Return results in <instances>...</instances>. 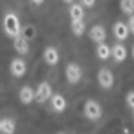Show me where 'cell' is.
Wrapping results in <instances>:
<instances>
[{
  "mask_svg": "<svg viewBox=\"0 0 134 134\" xmlns=\"http://www.w3.org/2000/svg\"><path fill=\"white\" fill-rule=\"evenodd\" d=\"M2 25H4V31H5V34H7L9 38L16 40V38L20 36V32H21L20 18H18L14 13H7V14L4 16V20H2Z\"/></svg>",
  "mask_w": 134,
  "mask_h": 134,
  "instance_id": "cell-1",
  "label": "cell"
},
{
  "mask_svg": "<svg viewBox=\"0 0 134 134\" xmlns=\"http://www.w3.org/2000/svg\"><path fill=\"white\" fill-rule=\"evenodd\" d=\"M84 116L88 118V120H91V122H97L100 116H102V105L97 102V100H93V98H90V100H86L84 102Z\"/></svg>",
  "mask_w": 134,
  "mask_h": 134,
  "instance_id": "cell-2",
  "label": "cell"
},
{
  "mask_svg": "<svg viewBox=\"0 0 134 134\" xmlns=\"http://www.w3.org/2000/svg\"><path fill=\"white\" fill-rule=\"evenodd\" d=\"M64 75H66V81L70 84H77L82 77V68L77 63H68L64 68Z\"/></svg>",
  "mask_w": 134,
  "mask_h": 134,
  "instance_id": "cell-3",
  "label": "cell"
},
{
  "mask_svg": "<svg viewBox=\"0 0 134 134\" xmlns=\"http://www.w3.org/2000/svg\"><path fill=\"white\" fill-rule=\"evenodd\" d=\"M9 72L13 77H16V79H20V77H23L25 75V72H27V63L23 61L21 57H14V59H11L9 63Z\"/></svg>",
  "mask_w": 134,
  "mask_h": 134,
  "instance_id": "cell-4",
  "label": "cell"
},
{
  "mask_svg": "<svg viewBox=\"0 0 134 134\" xmlns=\"http://www.w3.org/2000/svg\"><path fill=\"white\" fill-rule=\"evenodd\" d=\"M97 81H98V84L102 86L104 90H109V88H113V84H114V75L109 68H100L98 73H97Z\"/></svg>",
  "mask_w": 134,
  "mask_h": 134,
  "instance_id": "cell-5",
  "label": "cell"
},
{
  "mask_svg": "<svg viewBox=\"0 0 134 134\" xmlns=\"http://www.w3.org/2000/svg\"><path fill=\"white\" fill-rule=\"evenodd\" d=\"M52 97H54V93H52V86L50 82H40L38 84V88H36V100L40 104L47 102V100H50Z\"/></svg>",
  "mask_w": 134,
  "mask_h": 134,
  "instance_id": "cell-6",
  "label": "cell"
},
{
  "mask_svg": "<svg viewBox=\"0 0 134 134\" xmlns=\"http://www.w3.org/2000/svg\"><path fill=\"white\" fill-rule=\"evenodd\" d=\"M129 25L125 23V21H116L113 25V34L114 38L118 40V41H125L127 38H129Z\"/></svg>",
  "mask_w": 134,
  "mask_h": 134,
  "instance_id": "cell-7",
  "label": "cell"
},
{
  "mask_svg": "<svg viewBox=\"0 0 134 134\" xmlns=\"http://www.w3.org/2000/svg\"><path fill=\"white\" fill-rule=\"evenodd\" d=\"M105 38H107V34H105V29L102 25H93L90 29V40L95 41L97 45L98 43H105Z\"/></svg>",
  "mask_w": 134,
  "mask_h": 134,
  "instance_id": "cell-8",
  "label": "cell"
},
{
  "mask_svg": "<svg viewBox=\"0 0 134 134\" xmlns=\"http://www.w3.org/2000/svg\"><path fill=\"white\" fill-rule=\"evenodd\" d=\"M43 59H45V63L48 66H55L59 63V52H57V48L55 47H47L45 52H43Z\"/></svg>",
  "mask_w": 134,
  "mask_h": 134,
  "instance_id": "cell-9",
  "label": "cell"
},
{
  "mask_svg": "<svg viewBox=\"0 0 134 134\" xmlns=\"http://www.w3.org/2000/svg\"><path fill=\"white\" fill-rule=\"evenodd\" d=\"M20 102L25 104V105H29V104H32L34 100H36V90H32L31 86H23L20 90Z\"/></svg>",
  "mask_w": 134,
  "mask_h": 134,
  "instance_id": "cell-10",
  "label": "cell"
},
{
  "mask_svg": "<svg viewBox=\"0 0 134 134\" xmlns=\"http://www.w3.org/2000/svg\"><path fill=\"white\" fill-rule=\"evenodd\" d=\"M111 48H113V55H111V57H113L116 63H124L125 59H127V48H125V45H122V43L118 41L116 45H113Z\"/></svg>",
  "mask_w": 134,
  "mask_h": 134,
  "instance_id": "cell-11",
  "label": "cell"
},
{
  "mask_svg": "<svg viewBox=\"0 0 134 134\" xmlns=\"http://www.w3.org/2000/svg\"><path fill=\"white\" fill-rule=\"evenodd\" d=\"M13 47H14V50L18 52L20 55H25L29 52V41H27L25 36H18L16 40H13Z\"/></svg>",
  "mask_w": 134,
  "mask_h": 134,
  "instance_id": "cell-12",
  "label": "cell"
},
{
  "mask_svg": "<svg viewBox=\"0 0 134 134\" xmlns=\"http://www.w3.org/2000/svg\"><path fill=\"white\" fill-rule=\"evenodd\" d=\"M95 54H97V57H98V59L105 61V59H109V57L113 55V48H111L107 43H98V45H97V48H95Z\"/></svg>",
  "mask_w": 134,
  "mask_h": 134,
  "instance_id": "cell-13",
  "label": "cell"
},
{
  "mask_svg": "<svg viewBox=\"0 0 134 134\" xmlns=\"http://www.w3.org/2000/svg\"><path fill=\"white\" fill-rule=\"evenodd\" d=\"M50 104H52V109H54L55 113H63V111L66 109V98H64L63 95H59V93H55L50 98Z\"/></svg>",
  "mask_w": 134,
  "mask_h": 134,
  "instance_id": "cell-14",
  "label": "cell"
},
{
  "mask_svg": "<svg viewBox=\"0 0 134 134\" xmlns=\"http://www.w3.org/2000/svg\"><path fill=\"white\" fill-rule=\"evenodd\" d=\"M16 131V122L13 118H2L0 120V132L2 134H14Z\"/></svg>",
  "mask_w": 134,
  "mask_h": 134,
  "instance_id": "cell-15",
  "label": "cell"
},
{
  "mask_svg": "<svg viewBox=\"0 0 134 134\" xmlns=\"http://www.w3.org/2000/svg\"><path fill=\"white\" fill-rule=\"evenodd\" d=\"M68 13H70V18H72V20H84V7H82V4H72Z\"/></svg>",
  "mask_w": 134,
  "mask_h": 134,
  "instance_id": "cell-16",
  "label": "cell"
},
{
  "mask_svg": "<svg viewBox=\"0 0 134 134\" xmlns=\"http://www.w3.org/2000/svg\"><path fill=\"white\" fill-rule=\"evenodd\" d=\"M70 29H72V32L75 36H82L86 32V23H84V20H72Z\"/></svg>",
  "mask_w": 134,
  "mask_h": 134,
  "instance_id": "cell-17",
  "label": "cell"
},
{
  "mask_svg": "<svg viewBox=\"0 0 134 134\" xmlns=\"http://www.w3.org/2000/svg\"><path fill=\"white\" fill-rule=\"evenodd\" d=\"M120 11L127 14V16H132L134 14V0H120Z\"/></svg>",
  "mask_w": 134,
  "mask_h": 134,
  "instance_id": "cell-18",
  "label": "cell"
},
{
  "mask_svg": "<svg viewBox=\"0 0 134 134\" xmlns=\"http://www.w3.org/2000/svg\"><path fill=\"white\" fill-rule=\"evenodd\" d=\"M125 104H127V107H131L134 111V91H129L125 95Z\"/></svg>",
  "mask_w": 134,
  "mask_h": 134,
  "instance_id": "cell-19",
  "label": "cell"
},
{
  "mask_svg": "<svg viewBox=\"0 0 134 134\" xmlns=\"http://www.w3.org/2000/svg\"><path fill=\"white\" fill-rule=\"evenodd\" d=\"M95 2H97V0H81L82 7H93V5H95Z\"/></svg>",
  "mask_w": 134,
  "mask_h": 134,
  "instance_id": "cell-20",
  "label": "cell"
},
{
  "mask_svg": "<svg viewBox=\"0 0 134 134\" xmlns=\"http://www.w3.org/2000/svg\"><path fill=\"white\" fill-rule=\"evenodd\" d=\"M127 25H129V31L134 34V14H132V16H129V20H127Z\"/></svg>",
  "mask_w": 134,
  "mask_h": 134,
  "instance_id": "cell-21",
  "label": "cell"
},
{
  "mask_svg": "<svg viewBox=\"0 0 134 134\" xmlns=\"http://www.w3.org/2000/svg\"><path fill=\"white\" fill-rule=\"evenodd\" d=\"M32 4H34V5H41L43 2H45V0H31Z\"/></svg>",
  "mask_w": 134,
  "mask_h": 134,
  "instance_id": "cell-22",
  "label": "cell"
},
{
  "mask_svg": "<svg viewBox=\"0 0 134 134\" xmlns=\"http://www.w3.org/2000/svg\"><path fill=\"white\" fill-rule=\"evenodd\" d=\"M131 55H132V59H134V45L131 47Z\"/></svg>",
  "mask_w": 134,
  "mask_h": 134,
  "instance_id": "cell-23",
  "label": "cell"
},
{
  "mask_svg": "<svg viewBox=\"0 0 134 134\" xmlns=\"http://www.w3.org/2000/svg\"><path fill=\"white\" fill-rule=\"evenodd\" d=\"M63 2H66V4H73V0H63Z\"/></svg>",
  "mask_w": 134,
  "mask_h": 134,
  "instance_id": "cell-24",
  "label": "cell"
},
{
  "mask_svg": "<svg viewBox=\"0 0 134 134\" xmlns=\"http://www.w3.org/2000/svg\"><path fill=\"white\" fill-rule=\"evenodd\" d=\"M59 134H64V132H59Z\"/></svg>",
  "mask_w": 134,
  "mask_h": 134,
  "instance_id": "cell-25",
  "label": "cell"
}]
</instances>
